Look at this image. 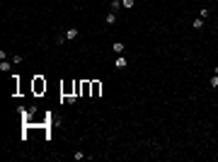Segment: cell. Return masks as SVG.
I'll return each instance as SVG.
<instances>
[{"label": "cell", "mask_w": 218, "mask_h": 162, "mask_svg": "<svg viewBox=\"0 0 218 162\" xmlns=\"http://www.w3.org/2000/svg\"><path fill=\"white\" fill-rule=\"evenodd\" d=\"M46 87H49V85H46V80H44L41 75H36V77L32 80V92H34L36 97H41L44 92H46Z\"/></svg>", "instance_id": "obj_1"}, {"label": "cell", "mask_w": 218, "mask_h": 162, "mask_svg": "<svg viewBox=\"0 0 218 162\" xmlns=\"http://www.w3.org/2000/svg\"><path fill=\"white\" fill-rule=\"evenodd\" d=\"M102 94V82L100 80H90V97H100Z\"/></svg>", "instance_id": "obj_2"}, {"label": "cell", "mask_w": 218, "mask_h": 162, "mask_svg": "<svg viewBox=\"0 0 218 162\" xmlns=\"http://www.w3.org/2000/svg\"><path fill=\"white\" fill-rule=\"evenodd\" d=\"M78 34H80V31L75 29V27H71V29L66 31V34H63V36H66V41H73V39H75V36H78Z\"/></svg>", "instance_id": "obj_3"}, {"label": "cell", "mask_w": 218, "mask_h": 162, "mask_svg": "<svg viewBox=\"0 0 218 162\" xmlns=\"http://www.w3.org/2000/svg\"><path fill=\"white\" fill-rule=\"evenodd\" d=\"M109 10H112V12H119V10H121V0H112V2H109Z\"/></svg>", "instance_id": "obj_4"}, {"label": "cell", "mask_w": 218, "mask_h": 162, "mask_svg": "<svg viewBox=\"0 0 218 162\" xmlns=\"http://www.w3.org/2000/svg\"><path fill=\"white\" fill-rule=\"evenodd\" d=\"M114 65L119 68V70H121V68H126V65H129V60H126L124 56H121V58H116V60H114Z\"/></svg>", "instance_id": "obj_5"}, {"label": "cell", "mask_w": 218, "mask_h": 162, "mask_svg": "<svg viewBox=\"0 0 218 162\" xmlns=\"http://www.w3.org/2000/svg\"><path fill=\"white\" fill-rule=\"evenodd\" d=\"M116 19H119V17H116V12H109V15L104 17V22H107V24H116Z\"/></svg>", "instance_id": "obj_6"}, {"label": "cell", "mask_w": 218, "mask_h": 162, "mask_svg": "<svg viewBox=\"0 0 218 162\" xmlns=\"http://www.w3.org/2000/svg\"><path fill=\"white\" fill-rule=\"evenodd\" d=\"M83 97H90V80H83Z\"/></svg>", "instance_id": "obj_7"}, {"label": "cell", "mask_w": 218, "mask_h": 162, "mask_svg": "<svg viewBox=\"0 0 218 162\" xmlns=\"http://www.w3.org/2000/svg\"><path fill=\"white\" fill-rule=\"evenodd\" d=\"M136 5V0H121V7H126V10H131Z\"/></svg>", "instance_id": "obj_8"}, {"label": "cell", "mask_w": 218, "mask_h": 162, "mask_svg": "<svg viewBox=\"0 0 218 162\" xmlns=\"http://www.w3.org/2000/svg\"><path fill=\"white\" fill-rule=\"evenodd\" d=\"M112 48H114V53H124V44H121V41H116Z\"/></svg>", "instance_id": "obj_9"}, {"label": "cell", "mask_w": 218, "mask_h": 162, "mask_svg": "<svg viewBox=\"0 0 218 162\" xmlns=\"http://www.w3.org/2000/svg\"><path fill=\"white\" fill-rule=\"evenodd\" d=\"M10 63H12V60H2V63H0V70L7 73V70H10Z\"/></svg>", "instance_id": "obj_10"}, {"label": "cell", "mask_w": 218, "mask_h": 162, "mask_svg": "<svg viewBox=\"0 0 218 162\" xmlns=\"http://www.w3.org/2000/svg\"><path fill=\"white\" fill-rule=\"evenodd\" d=\"M191 27H194V29H201V27H203V19H201V17H199V19H194V22H191Z\"/></svg>", "instance_id": "obj_11"}, {"label": "cell", "mask_w": 218, "mask_h": 162, "mask_svg": "<svg viewBox=\"0 0 218 162\" xmlns=\"http://www.w3.org/2000/svg\"><path fill=\"white\" fill-rule=\"evenodd\" d=\"M208 85H211V87H213V89L218 87V75H213V77H211V82H208Z\"/></svg>", "instance_id": "obj_12"}, {"label": "cell", "mask_w": 218, "mask_h": 162, "mask_svg": "<svg viewBox=\"0 0 218 162\" xmlns=\"http://www.w3.org/2000/svg\"><path fill=\"white\" fill-rule=\"evenodd\" d=\"M208 15H211V10H208V7H203V10H201V19H206Z\"/></svg>", "instance_id": "obj_13"}, {"label": "cell", "mask_w": 218, "mask_h": 162, "mask_svg": "<svg viewBox=\"0 0 218 162\" xmlns=\"http://www.w3.org/2000/svg\"><path fill=\"white\" fill-rule=\"evenodd\" d=\"M66 102H68V104H75V102H78V97H75V94H71V97H66Z\"/></svg>", "instance_id": "obj_14"}]
</instances>
